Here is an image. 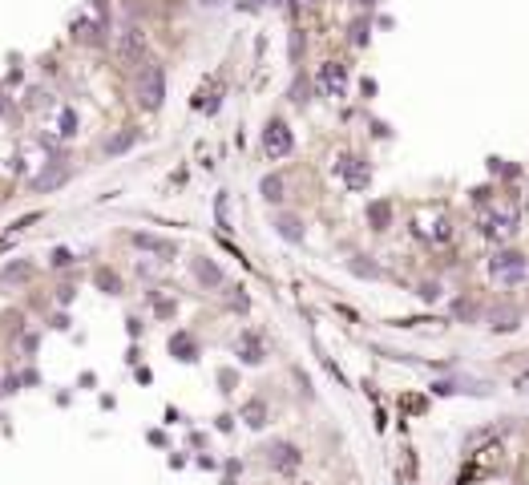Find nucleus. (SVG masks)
Wrapping results in <instances>:
<instances>
[{"label": "nucleus", "instance_id": "nucleus-1", "mask_svg": "<svg viewBox=\"0 0 529 485\" xmlns=\"http://www.w3.org/2000/svg\"><path fill=\"white\" fill-rule=\"evenodd\" d=\"M489 279L501 283V287H521L529 279V255L526 251H513V247H501V251L489 259Z\"/></svg>", "mask_w": 529, "mask_h": 485}, {"label": "nucleus", "instance_id": "nucleus-2", "mask_svg": "<svg viewBox=\"0 0 529 485\" xmlns=\"http://www.w3.org/2000/svg\"><path fill=\"white\" fill-rule=\"evenodd\" d=\"M134 93H138V105H141V110H158L162 101H166V73H162V65L146 61V65L138 69Z\"/></svg>", "mask_w": 529, "mask_h": 485}, {"label": "nucleus", "instance_id": "nucleus-3", "mask_svg": "<svg viewBox=\"0 0 529 485\" xmlns=\"http://www.w3.org/2000/svg\"><path fill=\"white\" fill-rule=\"evenodd\" d=\"M291 146H295V138H291L287 121H283V117H271L267 130H263V150H267V158H287Z\"/></svg>", "mask_w": 529, "mask_h": 485}, {"label": "nucleus", "instance_id": "nucleus-4", "mask_svg": "<svg viewBox=\"0 0 529 485\" xmlns=\"http://www.w3.org/2000/svg\"><path fill=\"white\" fill-rule=\"evenodd\" d=\"M485 235H489V239H497V243L513 239V235H517V210H513V207H497L489 219H485Z\"/></svg>", "mask_w": 529, "mask_h": 485}, {"label": "nucleus", "instance_id": "nucleus-5", "mask_svg": "<svg viewBox=\"0 0 529 485\" xmlns=\"http://www.w3.org/2000/svg\"><path fill=\"white\" fill-rule=\"evenodd\" d=\"M336 170L344 174L347 190H364V186L372 182V166L364 158H356V154H344V158L336 162Z\"/></svg>", "mask_w": 529, "mask_h": 485}, {"label": "nucleus", "instance_id": "nucleus-6", "mask_svg": "<svg viewBox=\"0 0 529 485\" xmlns=\"http://www.w3.org/2000/svg\"><path fill=\"white\" fill-rule=\"evenodd\" d=\"M320 90L327 93V97H344L347 69L340 65V61H323V65H320Z\"/></svg>", "mask_w": 529, "mask_h": 485}, {"label": "nucleus", "instance_id": "nucleus-7", "mask_svg": "<svg viewBox=\"0 0 529 485\" xmlns=\"http://www.w3.org/2000/svg\"><path fill=\"white\" fill-rule=\"evenodd\" d=\"M303 453L295 449V445H287V441H275L271 449H267V465L271 469H279V473H291V469H300Z\"/></svg>", "mask_w": 529, "mask_h": 485}, {"label": "nucleus", "instance_id": "nucleus-8", "mask_svg": "<svg viewBox=\"0 0 529 485\" xmlns=\"http://www.w3.org/2000/svg\"><path fill=\"white\" fill-rule=\"evenodd\" d=\"M433 393H437V396H453V393L485 396V393H489V384H481V380H437V384H433Z\"/></svg>", "mask_w": 529, "mask_h": 485}, {"label": "nucleus", "instance_id": "nucleus-9", "mask_svg": "<svg viewBox=\"0 0 529 485\" xmlns=\"http://www.w3.org/2000/svg\"><path fill=\"white\" fill-rule=\"evenodd\" d=\"M517 323H521V312H517V307H509V303H501V307H493V312H489V327H493V332H513Z\"/></svg>", "mask_w": 529, "mask_h": 485}, {"label": "nucleus", "instance_id": "nucleus-10", "mask_svg": "<svg viewBox=\"0 0 529 485\" xmlns=\"http://www.w3.org/2000/svg\"><path fill=\"white\" fill-rule=\"evenodd\" d=\"M190 267H194V275H198V283H202V287H223V271H218L210 259H194Z\"/></svg>", "mask_w": 529, "mask_h": 485}, {"label": "nucleus", "instance_id": "nucleus-11", "mask_svg": "<svg viewBox=\"0 0 529 485\" xmlns=\"http://www.w3.org/2000/svg\"><path fill=\"white\" fill-rule=\"evenodd\" d=\"M121 57H125V61H138L141 53H146V37H141L138 28H130V33H125V37H121Z\"/></svg>", "mask_w": 529, "mask_h": 485}, {"label": "nucleus", "instance_id": "nucleus-12", "mask_svg": "<svg viewBox=\"0 0 529 485\" xmlns=\"http://www.w3.org/2000/svg\"><path fill=\"white\" fill-rule=\"evenodd\" d=\"M275 231L287 239V243H300L303 239V223L295 219V214H275Z\"/></svg>", "mask_w": 529, "mask_h": 485}, {"label": "nucleus", "instance_id": "nucleus-13", "mask_svg": "<svg viewBox=\"0 0 529 485\" xmlns=\"http://www.w3.org/2000/svg\"><path fill=\"white\" fill-rule=\"evenodd\" d=\"M65 178H69V174H65V166H61V162H53L45 174H37V178H33V190H49V186H61Z\"/></svg>", "mask_w": 529, "mask_h": 485}, {"label": "nucleus", "instance_id": "nucleus-14", "mask_svg": "<svg viewBox=\"0 0 529 485\" xmlns=\"http://www.w3.org/2000/svg\"><path fill=\"white\" fill-rule=\"evenodd\" d=\"M368 223H372V231H388L392 207H388V203H372V207H368Z\"/></svg>", "mask_w": 529, "mask_h": 485}, {"label": "nucleus", "instance_id": "nucleus-15", "mask_svg": "<svg viewBox=\"0 0 529 485\" xmlns=\"http://www.w3.org/2000/svg\"><path fill=\"white\" fill-rule=\"evenodd\" d=\"M259 194H263L267 203H279V198H283V178H279V174H267V178L259 182Z\"/></svg>", "mask_w": 529, "mask_h": 485}, {"label": "nucleus", "instance_id": "nucleus-16", "mask_svg": "<svg viewBox=\"0 0 529 485\" xmlns=\"http://www.w3.org/2000/svg\"><path fill=\"white\" fill-rule=\"evenodd\" d=\"M243 420H247L251 429H263V425H267V405H263V400H251V405L243 409Z\"/></svg>", "mask_w": 529, "mask_h": 485}, {"label": "nucleus", "instance_id": "nucleus-17", "mask_svg": "<svg viewBox=\"0 0 529 485\" xmlns=\"http://www.w3.org/2000/svg\"><path fill=\"white\" fill-rule=\"evenodd\" d=\"M170 352H174L178 360H194V340H190L186 332H178V336L170 340Z\"/></svg>", "mask_w": 529, "mask_h": 485}, {"label": "nucleus", "instance_id": "nucleus-18", "mask_svg": "<svg viewBox=\"0 0 529 485\" xmlns=\"http://www.w3.org/2000/svg\"><path fill=\"white\" fill-rule=\"evenodd\" d=\"M239 360H243V364H263V348H259V340H251V336H247V340H243V348H239Z\"/></svg>", "mask_w": 529, "mask_h": 485}, {"label": "nucleus", "instance_id": "nucleus-19", "mask_svg": "<svg viewBox=\"0 0 529 485\" xmlns=\"http://www.w3.org/2000/svg\"><path fill=\"white\" fill-rule=\"evenodd\" d=\"M134 243H138V247H150V251H158V255H174V243L154 239V235H134Z\"/></svg>", "mask_w": 529, "mask_h": 485}, {"label": "nucleus", "instance_id": "nucleus-20", "mask_svg": "<svg viewBox=\"0 0 529 485\" xmlns=\"http://www.w3.org/2000/svg\"><path fill=\"white\" fill-rule=\"evenodd\" d=\"M428 239H433V243H449V239H453V223H449V219H437V223L428 227Z\"/></svg>", "mask_w": 529, "mask_h": 485}, {"label": "nucleus", "instance_id": "nucleus-21", "mask_svg": "<svg viewBox=\"0 0 529 485\" xmlns=\"http://www.w3.org/2000/svg\"><path fill=\"white\" fill-rule=\"evenodd\" d=\"M134 142H138V134H134V130H125V134H117V138H110V146H105V150H110V154H121V150H130Z\"/></svg>", "mask_w": 529, "mask_h": 485}, {"label": "nucleus", "instance_id": "nucleus-22", "mask_svg": "<svg viewBox=\"0 0 529 485\" xmlns=\"http://www.w3.org/2000/svg\"><path fill=\"white\" fill-rule=\"evenodd\" d=\"M416 296H420V300H428V303L440 300V283H437V279H433V283H420V291H416Z\"/></svg>", "mask_w": 529, "mask_h": 485}, {"label": "nucleus", "instance_id": "nucleus-23", "mask_svg": "<svg viewBox=\"0 0 529 485\" xmlns=\"http://www.w3.org/2000/svg\"><path fill=\"white\" fill-rule=\"evenodd\" d=\"M73 126H77V114H73V110H65V114H61V134H65V138L73 134Z\"/></svg>", "mask_w": 529, "mask_h": 485}, {"label": "nucleus", "instance_id": "nucleus-24", "mask_svg": "<svg viewBox=\"0 0 529 485\" xmlns=\"http://www.w3.org/2000/svg\"><path fill=\"white\" fill-rule=\"evenodd\" d=\"M352 271H356V275H380V271H376V267H372V263H360V259H356V263H352Z\"/></svg>", "mask_w": 529, "mask_h": 485}, {"label": "nucleus", "instance_id": "nucleus-25", "mask_svg": "<svg viewBox=\"0 0 529 485\" xmlns=\"http://www.w3.org/2000/svg\"><path fill=\"white\" fill-rule=\"evenodd\" d=\"M295 4H315V0H295Z\"/></svg>", "mask_w": 529, "mask_h": 485}, {"label": "nucleus", "instance_id": "nucleus-26", "mask_svg": "<svg viewBox=\"0 0 529 485\" xmlns=\"http://www.w3.org/2000/svg\"><path fill=\"white\" fill-rule=\"evenodd\" d=\"M207 4H223V0H207Z\"/></svg>", "mask_w": 529, "mask_h": 485}, {"label": "nucleus", "instance_id": "nucleus-27", "mask_svg": "<svg viewBox=\"0 0 529 485\" xmlns=\"http://www.w3.org/2000/svg\"><path fill=\"white\" fill-rule=\"evenodd\" d=\"M360 4H376V0H360Z\"/></svg>", "mask_w": 529, "mask_h": 485}, {"label": "nucleus", "instance_id": "nucleus-28", "mask_svg": "<svg viewBox=\"0 0 529 485\" xmlns=\"http://www.w3.org/2000/svg\"><path fill=\"white\" fill-rule=\"evenodd\" d=\"M526 207H529V194H526Z\"/></svg>", "mask_w": 529, "mask_h": 485}, {"label": "nucleus", "instance_id": "nucleus-29", "mask_svg": "<svg viewBox=\"0 0 529 485\" xmlns=\"http://www.w3.org/2000/svg\"><path fill=\"white\" fill-rule=\"evenodd\" d=\"M295 485H307V482H295Z\"/></svg>", "mask_w": 529, "mask_h": 485}, {"label": "nucleus", "instance_id": "nucleus-30", "mask_svg": "<svg viewBox=\"0 0 529 485\" xmlns=\"http://www.w3.org/2000/svg\"><path fill=\"white\" fill-rule=\"evenodd\" d=\"M267 4H275V0H267Z\"/></svg>", "mask_w": 529, "mask_h": 485}]
</instances>
